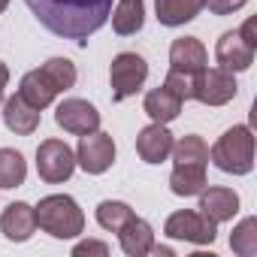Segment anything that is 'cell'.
Listing matches in <instances>:
<instances>
[{"label": "cell", "mask_w": 257, "mask_h": 257, "mask_svg": "<svg viewBox=\"0 0 257 257\" xmlns=\"http://www.w3.org/2000/svg\"><path fill=\"white\" fill-rule=\"evenodd\" d=\"M10 85V67L4 64V61H0V91H4Z\"/></svg>", "instance_id": "4dcf8cb0"}, {"label": "cell", "mask_w": 257, "mask_h": 257, "mask_svg": "<svg viewBox=\"0 0 257 257\" xmlns=\"http://www.w3.org/2000/svg\"><path fill=\"white\" fill-rule=\"evenodd\" d=\"M203 10V0H155V13L164 28H182L194 22Z\"/></svg>", "instance_id": "d6986e66"}, {"label": "cell", "mask_w": 257, "mask_h": 257, "mask_svg": "<svg viewBox=\"0 0 257 257\" xmlns=\"http://www.w3.org/2000/svg\"><path fill=\"white\" fill-rule=\"evenodd\" d=\"M197 209H200L206 218H212L215 224L233 221V215L239 212V194H236L233 188H203Z\"/></svg>", "instance_id": "5bb4252c"}, {"label": "cell", "mask_w": 257, "mask_h": 257, "mask_svg": "<svg viewBox=\"0 0 257 257\" xmlns=\"http://www.w3.org/2000/svg\"><path fill=\"white\" fill-rule=\"evenodd\" d=\"M239 34H242V40H245V43H251V46L257 49V40H254V19H248V22L239 28Z\"/></svg>", "instance_id": "f546056e"}, {"label": "cell", "mask_w": 257, "mask_h": 257, "mask_svg": "<svg viewBox=\"0 0 257 257\" xmlns=\"http://www.w3.org/2000/svg\"><path fill=\"white\" fill-rule=\"evenodd\" d=\"M73 257H109V245L97 239H85L73 245Z\"/></svg>", "instance_id": "83f0119b"}, {"label": "cell", "mask_w": 257, "mask_h": 257, "mask_svg": "<svg viewBox=\"0 0 257 257\" xmlns=\"http://www.w3.org/2000/svg\"><path fill=\"white\" fill-rule=\"evenodd\" d=\"M40 70H43V76H46V79L58 88V94L70 91V88L76 85V79H79L76 64H73V61H67V58H49Z\"/></svg>", "instance_id": "cb8c5ba5"}, {"label": "cell", "mask_w": 257, "mask_h": 257, "mask_svg": "<svg viewBox=\"0 0 257 257\" xmlns=\"http://www.w3.org/2000/svg\"><path fill=\"white\" fill-rule=\"evenodd\" d=\"M37 227L55 239H76L85 230V212L70 194H49L37 206Z\"/></svg>", "instance_id": "7a4b0ae2"}, {"label": "cell", "mask_w": 257, "mask_h": 257, "mask_svg": "<svg viewBox=\"0 0 257 257\" xmlns=\"http://www.w3.org/2000/svg\"><path fill=\"white\" fill-rule=\"evenodd\" d=\"M173 134L167 131V124H158L152 121L149 127H143L140 137H137V155L146 161V164H164L173 152Z\"/></svg>", "instance_id": "8fae6325"}, {"label": "cell", "mask_w": 257, "mask_h": 257, "mask_svg": "<svg viewBox=\"0 0 257 257\" xmlns=\"http://www.w3.org/2000/svg\"><path fill=\"white\" fill-rule=\"evenodd\" d=\"M131 218H134V209L127 203H121V200H103L97 206V224L103 230H109V233H118Z\"/></svg>", "instance_id": "484cf974"}, {"label": "cell", "mask_w": 257, "mask_h": 257, "mask_svg": "<svg viewBox=\"0 0 257 257\" xmlns=\"http://www.w3.org/2000/svg\"><path fill=\"white\" fill-rule=\"evenodd\" d=\"M55 121H58V127H64L67 134H76V137L100 131V112L88 100H79V97H70V100L58 103Z\"/></svg>", "instance_id": "9c48e42d"}, {"label": "cell", "mask_w": 257, "mask_h": 257, "mask_svg": "<svg viewBox=\"0 0 257 257\" xmlns=\"http://www.w3.org/2000/svg\"><path fill=\"white\" fill-rule=\"evenodd\" d=\"M118 242H121V251L127 257H146L152 254V245H155V230L146 218H131L121 230H118Z\"/></svg>", "instance_id": "9a60e30c"}, {"label": "cell", "mask_w": 257, "mask_h": 257, "mask_svg": "<svg viewBox=\"0 0 257 257\" xmlns=\"http://www.w3.org/2000/svg\"><path fill=\"white\" fill-rule=\"evenodd\" d=\"M215 61H218V67H224L230 73H242L254 64V46L245 43L239 31H227V34H221V40L215 46Z\"/></svg>", "instance_id": "30bf717a"}, {"label": "cell", "mask_w": 257, "mask_h": 257, "mask_svg": "<svg viewBox=\"0 0 257 257\" xmlns=\"http://www.w3.org/2000/svg\"><path fill=\"white\" fill-rule=\"evenodd\" d=\"M37 22L61 40H73L76 46H88L112 13V0H25Z\"/></svg>", "instance_id": "6da1fadb"}, {"label": "cell", "mask_w": 257, "mask_h": 257, "mask_svg": "<svg viewBox=\"0 0 257 257\" xmlns=\"http://www.w3.org/2000/svg\"><path fill=\"white\" fill-rule=\"evenodd\" d=\"M209 161L230 176H248L254 170V134L248 124H233L218 137L209 152Z\"/></svg>", "instance_id": "3957f363"}, {"label": "cell", "mask_w": 257, "mask_h": 257, "mask_svg": "<svg viewBox=\"0 0 257 257\" xmlns=\"http://www.w3.org/2000/svg\"><path fill=\"white\" fill-rule=\"evenodd\" d=\"M203 67H209V52L197 37H179L170 46V70L197 76Z\"/></svg>", "instance_id": "4fadbf2b"}, {"label": "cell", "mask_w": 257, "mask_h": 257, "mask_svg": "<svg viewBox=\"0 0 257 257\" xmlns=\"http://www.w3.org/2000/svg\"><path fill=\"white\" fill-rule=\"evenodd\" d=\"M248 0H203V7H209L212 16H230L236 10H242Z\"/></svg>", "instance_id": "f1b7e54d"}, {"label": "cell", "mask_w": 257, "mask_h": 257, "mask_svg": "<svg viewBox=\"0 0 257 257\" xmlns=\"http://www.w3.org/2000/svg\"><path fill=\"white\" fill-rule=\"evenodd\" d=\"M109 19H112V31L118 37L140 34L146 25V4L143 0H118L115 10L109 13Z\"/></svg>", "instance_id": "ac0fdd59"}, {"label": "cell", "mask_w": 257, "mask_h": 257, "mask_svg": "<svg viewBox=\"0 0 257 257\" xmlns=\"http://www.w3.org/2000/svg\"><path fill=\"white\" fill-rule=\"evenodd\" d=\"M0 103H4V91H0Z\"/></svg>", "instance_id": "d6a6232c"}, {"label": "cell", "mask_w": 257, "mask_h": 257, "mask_svg": "<svg viewBox=\"0 0 257 257\" xmlns=\"http://www.w3.org/2000/svg\"><path fill=\"white\" fill-rule=\"evenodd\" d=\"M164 85L185 103V100H191L194 97V76L191 73H179V70H170L167 73V79H164Z\"/></svg>", "instance_id": "4316f807"}, {"label": "cell", "mask_w": 257, "mask_h": 257, "mask_svg": "<svg viewBox=\"0 0 257 257\" xmlns=\"http://www.w3.org/2000/svg\"><path fill=\"white\" fill-rule=\"evenodd\" d=\"M28 179V164L22 152L16 149H0V188H19Z\"/></svg>", "instance_id": "7402d4cb"}, {"label": "cell", "mask_w": 257, "mask_h": 257, "mask_svg": "<svg viewBox=\"0 0 257 257\" xmlns=\"http://www.w3.org/2000/svg\"><path fill=\"white\" fill-rule=\"evenodd\" d=\"M4 124L19 137H31L40 127V109H34L22 94L4 100Z\"/></svg>", "instance_id": "2e32d148"}, {"label": "cell", "mask_w": 257, "mask_h": 257, "mask_svg": "<svg viewBox=\"0 0 257 257\" xmlns=\"http://www.w3.org/2000/svg\"><path fill=\"white\" fill-rule=\"evenodd\" d=\"M230 248H233L239 257H254V254H257V218H254V215L242 218V221L233 227V233H230Z\"/></svg>", "instance_id": "d4e9b609"}, {"label": "cell", "mask_w": 257, "mask_h": 257, "mask_svg": "<svg viewBox=\"0 0 257 257\" xmlns=\"http://www.w3.org/2000/svg\"><path fill=\"white\" fill-rule=\"evenodd\" d=\"M206 188V167L200 164H176L170 173V191L176 197H197Z\"/></svg>", "instance_id": "44dd1931"}, {"label": "cell", "mask_w": 257, "mask_h": 257, "mask_svg": "<svg viewBox=\"0 0 257 257\" xmlns=\"http://www.w3.org/2000/svg\"><path fill=\"white\" fill-rule=\"evenodd\" d=\"M7 7H10V0H0V13H4Z\"/></svg>", "instance_id": "1f68e13d"}, {"label": "cell", "mask_w": 257, "mask_h": 257, "mask_svg": "<svg viewBox=\"0 0 257 257\" xmlns=\"http://www.w3.org/2000/svg\"><path fill=\"white\" fill-rule=\"evenodd\" d=\"M143 109H146V115H149L152 121H158V124H170V121L179 118V112H182V100H179L167 85H158V88H152V91L146 94Z\"/></svg>", "instance_id": "e0dca14e"}, {"label": "cell", "mask_w": 257, "mask_h": 257, "mask_svg": "<svg viewBox=\"0 0 257 257\" xmlns=\"http://www.w3.org/2000/svg\"><path fill=\"white\" fill-rule=\"evenodd\" d=\"M236 94H239V85H236L233 73L224 67H203L194 76V97L191 100H200L203 106H224Z\"/></svg>", "instance_id": "52a82bcc"}, {"label": "cell", "mask_w": 257, "mask_h": 257, "mask_svg": "<svg viewBox=\"0 0 257 257\" xmlns=\"http://www.w3.org/2000/svg\"><path fill=\"white\" fill-rule=\"evenodd\" d=\"M37 173L49 185H61L76 173V152L64 140H46L37 149Z\"/></svg>", "instance_id": "8992f818"}, {"label": "cell", "mask_w": 257, "mask_h": 257, "mask_svg": "<svg viewBox=\"0 0 257 257\" xmlns=\"http://www.w3.org/2000/svg\"><path fill=\"white\" fill-rule=\"evenodd\" d=\"M19 94H22L34 109H46V106L55 103L58 88L43 76V70H31V73L22 76V82H19Z\"/></svg>", "instance_id": "ffe728a7"}, {"label": "cell", "mask_w": 257, "mask_h": 257, "mask_svg": "<svg viewBox=\"0 0 257 257\" xmlns=\"http://www.w3.org/2000/svg\"><path fill=\"white\" fill-rule=\"evenodd\" d=\"M164 233L170 239H182V242H191V245H212L215 236H218V224L212 218H206L200 209H182V212H173L164 224Z\"/></svg>", "instance_id": "5b68a950"}, {"label": "cell", "mask_w": 257, "mask_h": 257, "mask_svg": "<svg viewBox=\"0 0 257 257\" xmlns=\"http://www.w3.org/2000/svg\"><path fill=\"white\" fill-rule=\"evenodd\" d=\"M173 161L176 164H200V167H206L209 164V146H206V140L203 137H197V134H188V137H182L179 143H173Z\"/></svg>", "instance_id": "603a6c76"}, {"label": "cell", "mask_w": 257, "mask_h": 257, "mask_svg": "<svg viewBox=\"0 0 257 257\" xmlns=\"http://www.w3.org/2000/svg\"><path fill=\"white\" fill-rule=\"evenodd\" d=\"M149 79V64L137 52H121L112 58L109 67V85H112V103H121L127 97H134Z\"/></svg>", "instance_id": "277c9868"}, {"label": "cell", "mask_w": 257, "mask_h": 257, "mask_svg": "<svg viewBox=\"0 0 257 257\" xmlns=\"http://www.w3.org/2000/svg\"><path fill=\"white\" fill-rule=\"evenodd\" d=\"M37 230V212L31 203H10L0 215V233L10 242H28Z\"/></svg>", "instance_id": "7c38bea8"}, {"label": "cell", "mask_w": 257, "mask_h": 257, "mask_svg": "<svg viewBox=\"0 0 257 257\" xmlns=\"http://www.w3.org/2000/svg\"><path fill=\"white\" fill-rule=\"evenodd\" d=\"M115 161V143L109 134L103 131H91L79 137V149H76V167H82L91 176H103Z\"/></svg>", "instance_id": "ba28073f"}]
</instances>
